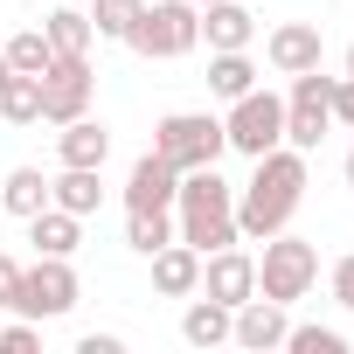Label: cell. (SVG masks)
<instances>
[{"mask_svg":"<svg viewBox=\"0 0 354 354\" xmlns=\"http://www.w3.org/2000/svg\"><path fill=\"white\" fill-rule=\"evenodd\" d=\"M15 285H21V264H15L8 250H0V313H8V306H15Z\"/></svg>","mask_w":354,"mask_h":354,"instance_id":"31","label":"cell"},{"mask_svg":"<svg viewBox=\"0 0 354 354\" xmlns=\"http://www.w3.org/2000/svg\"><path fill=\"white\" fill-rule=\"evenodd\" d=\"M42 35H49V49H56V56H91V42H97L91 8H77V0H63V8L42 21Z\"/></svg>","mask_w":354,"mask_h":354,"instance_id":"19","label":"cell"},{"mask_svg":"<svg viewBox=\"0 0 354 354\" xmlns=\"http://www.w3.org/2000/svg\"><path fill=\"white\" fill-rule=\"evenodd\" d=\"M56 160L63 167H104L111 160V132H104V118H70L63 132H56Z\"/></svg>","mask_w":354,"mask_h":354,"instance_id":"16","label":"cell"},{"mask_svg":"<svg viewBox=\"0 0 354 354\" xmlns=\"http://www.w3.org/2000/svg\"><path fill=\"white\" fill-rule=\"evenodd\" d=\"M139 8H146V0H91V28L104 42H125V28L139 21Z\"/></svg>","mask_w":354,"mask_h":354,"instance_id":"26","label":"cell"},{"mask_svg":"<svg viewBox=\"0 0 354 354\" xmlns=\"http://www.w3.org/2000/svg\"><path fill=\"white\" fill-rule=\"evenodd\" d=\"M195 292H209L216 306H230V313H236V306L257 292V257H250V250H236V243H230V250H209V257H202V285H195Z\"/></svg>","mask_w":354,"mask_h":354,"instance_id":"10","label":"cell"},{"mask_svg":"<svg viewBox=\"0 0 354 354\" xmlns=\"http://www.w3.org/2000/svg\"><path fill=\"white\" fill-rule=\"evenodd\" d=\"M0 84H8V56H0Z\"/></svg>","mask_w":354,"mask_h":354,"instance_id":"35","label":"cell"},{"mask_svg":"<svg viewBox=\"0 0 354 354\" xmlns=\"http://www.w3.org/2000/svg\"><path fill=\"white\" fill-rule=\"evenodd\" d=\"M223 139H230V153H243V160H257V153H271V146H285V97L278 91H243V97H230V118H223Z\"/></svg>","mask_w":354,"mask_h":354,"instance_id":"6","label":"cell"},{"mask_svg":"<svg viewBox=\"0 0 354 354\" xmlns=\"http://www.w3.org/2000/svg\"><path fill=\"white\" fill-rule=\"evenodd\" d=\"M264 63H271L278 77H299V70H319V63H326V42H319L313 21H278V28L264 35Z\"/></svg>","mask_w":354,"mask_h":354,"instance_id":"11","label":"cell"},{"mask_svg":"<svg viewBox=\"0 0 354 354\" xmlns=\"http://www.w3.org/2000/svg\"><path fill=\"white\" fill-rule=\"evenodd\" d=\"M285 347L292 354H347V340L333 326H285Z\"/></svg>","mask_w":354,"mask_h":354,"instance_id":"27","label":"cell"},{"mask_svg":"<svg viewBox=\"0 0 354 354\" xmlns=\"http://www.w3.org/2000/svg\"><path fill=\"white\" fill-rule=\"evenodd\" d=\"M125 49L146 56V63H181L202 49V8L195 0H153L139 8V21L125 28Z\"/></svg>","mask_w":354,"mask_h":354,"instance_id":"3","label":"cell"},{"mask_svg":"<svg viewBox=\"0 0 354 354\" xmlns=\"http://www.w3.org/2000/svg\"><path fill=\"white\" fill-rule=\"evenodd\" d=\"M181 340H188V347H223V340H230V306H216L209 292H202V299L188 292V313H181Z\"/></svg>","mask_w":354,"mask_h":354,"instance_id":"21","label":"cell"},{"mask_svg":"<svg viewBox=\"0 0 354 354\" xmlns=\"http://www.w3.org/2000/svg\"><path fill=\"white\" fill-rule=\"evenodd\" d=\"M285 306L278 299H264V292H250L236 313H230V340L236 347H250V354H264V347H285Z\"/></svg>","mask_w":354,"mask_h":354,"instance_id":"12","label":"cell"},{"mask_svg":"<svg viewBox=\"0 0 354 354\" xmlns=\"http://www.w3.org/2000/svg\"><path fill=\"white\" fill-rule=\"evenodd\" d=\"M347 77H354V42H347Z\"/></svg>","mask_w":354,"mask_h":354,"instance_id":"34","label":"cell"},{"mask_svg":"<svg viewBox=\"0 0 354 354\" xmlns=\"http://www.w3.org/2000/svg\"><path fill=\"white\" fill-rule=\"evenodd\" d=\"M77 354H125V340H118V333H84Z\"/></svg>","mask_w":354,"mask_h":354,"instance_id":"32","label":"cell"},{"mask_svg":"<svg viewBox=\"0 0 354 354\" xmlns=\"http://www.w3.org/2000/svg\"><path fill=\"white\" fill-rule=\"evenodd\" d=\"M0 118L8 125H42V77L8 70V84H0Z\"/></svg>","mask_w":354,"mask_h":354,"instance_id":"23","label":"cell"},{"mask_svg":"<svg viewBox=\"0 0 354 354\" xmlns=\"http://www.w3.org/2000/svg\"><path fill=\"white\" fill-rule=\"evenodd\" d=\"M326 132H333V77L319 63V70H299L292 91H285V146L313 153Z\"/></svg>","mask_w":354,"mask_h":354,"instance_id":"7","label":"cell"},{"mask_svg":"<svg viewBox=\"0 0 354 354\" xmlns=\"http://www.w3.org/2000/svg\"><path fill=\"white\" fill-rule=\"evenodd\" d=\"M333 299H340V306L354 313V250H347V257L333 264Z\"/></svg>","mask_w":354,"mask_h":354,"instance_id":"30","label":"cell"},{"mask_svg":"<svg viewBox=\"0 0 354 354\" xmlns=\"http://www.w3.org/2000/svg\"><path fill=\"white\" fill-rule=\"evenodd\" d=\"M28 243L42 250V257H77V243H84V216H70V209H42V216H28Z\"/></svg>","mask_w":354,"mask_h":354,"instance_id":"18","label":"cell"},{"mask_svg":"<svg viewBox=\"0 0 354 354\" xmlns=\"http://www.w3.org/2000/svg\"><path fill=\"white\" fill-rule=\"evenodd\" d=\"M0 216H8V195H0Z\"/></svg>","mask_w":354,"mask_h":354,"instance_id":"36","label":"cell"},{"mask_svg":"<svg viewBox=\"0 0 354 354\" xmlns=\"http://www.w3.org/2000/svg\"><path fill=\"white\" fill-rule=\"evenodd\" d=\"M333 125L354 132V77H333Z\"/></svg>","mask_w":354,"mask_h":354,"instance_id":"29","label":"cell"},{"mask_svg":"<svg viewBox=\"0 0 354 354\" xmlns=\"http://www.w3.org/2000/svg\"><path fill=\"white\" fill-rule=\"evenodd\" d=\"M125 243L139 257H153L160 243H174V209H125Z\"/></svg>","mask_w":354,"mask_h":354,"instance_id":"24","label":"cell"},{"mask_svg":"<svg viewBox=\"0 0 354 354\" xmlns=\"http://www.w3.org/2000/svg\"><path fill=\"white\" fill-rule=\"evenodd\" d=\"M209 91L230 104V97H243V91H257V63H250V49H209Z\"/></svg>","mask_w":354,"mask_h":354,"instance_id":"20","label":"cell"},{"mask_svg":"<svg viewBox=\"0 0 354 354\" xmlns=\"http://www.w3.org/2000/svg\"><path fill=\"white\" fill-rule=\"evenodd\" d=\"M174 236L195 243L202 257L243 243V230H236V188L223 181L216 167H188L181 174V195H174Z\"/></svg>","mask_w":354,"mask_h":354,"instance_id":"2","label":"cell"},{"mask_svg":"<svg viewBox=\"0 0 354 354\" xmlns=\"http://www.w3.org/2000/svg\"><path fill=\"white\" fill-rule=\"evenodd\" d=\"M146 264H153V292H160V299H188V292L202 285V250H195V243H181V236L160 243Z\"/></svg>","mask_w":354,"mask_h":354,"instance_id":"14","label":"cell"},{"mask_svg":"<svg viewBox=\"0 0 354 354\" xmlns=\"http://www.w3.org/2000/svg\"><path fill=\"white\" fill-rule=\"evenodd\" d=\"M91 97H97L91 56H49V70H42V118L49 125H70V118L91 111Z\"/></svg>","mask_w":354,"mask_h":354,"instance_id":"9","label":"cell"},{"mask_svg":"<svg viewBox=\"0 0 354 354\" xmlns=\"http://www.w3.org/2000/svg\"><path fill=\"white\" fill-rule=\"evenodd\" d=\"M0 195H8V216H42L49 209V174L42 167H15V174H0Z\"/></svg>","mask_w":354,"mask_h":354,"instance_id":"22","label":"cell"},{"mask_svg":"<svg viewBox=\"0 0 354 354\" xmlns=\"http://www.w3.org/2000/svg\"><path fill=\"white\" fill-rule=\"evenodd\" d=\"M195 8H209V0H195Z\"/></svg>","mask_w":354,"mask_h":354,"instance_id":"38","label":"cell"},{"mask_svg":"<svg viewBox=\"0 0 354 354\" xmlns=\"http://www.w3.org/2000/svg\"><path fill=\"white\" fill-rule=\"evenodd\" d=\"M347 188H354V153H347Z\"/></svg>","mask_w":354,"mask_h":354,"instance_id":"33","label":"cell"},{"mask_svg":"<svg viewBox=\"0 0 354 354\" xmlns=\"http://www.w3.org/2000/svg\"><path fill=\"white\" fill-rule=\"evenodd\" d=\"M202 42L209 49H250L257 42V15L243 0H209L202 8Z\"/></svg>","mask_w":354,"mask_h":354,"instance_id":"15","label":"cell"},{"mask_svg":"<svg viewBox=\"0 0 354 354\" xmlns=\"http://www.w3.org/2000/svg\"><path fill=\"white\" fill-rule=\"evenodd\" d=\"M42 347V319H8V326H0V354H35Z\"/></svg>","mask_w":354,"mask_h":354,"instance_id":"28","label":"cell"},{"mask_svg":"<svg viewBox=\"0 0 354 354\" xmlns=\"http://www.w3.org/2000/svg\"><path fill=\"white\" fill-rule=\"evenodd\" d=\"M174 195H181V167L160 153H139L125 174V209H174Z\"/></svg>","mask_w":354,"mask_h":354,"instance_id":"13","label":"cell"},{"mask_svg":"<svg viewBox=\"0 0 354 354\" xmlns=\"http://www.w3.org/2000/svg\"><path fill=\"white\" fill-rule=\"evenodd\" d=\"M299 202H306V153L299 146H271V153L250 160V181L236 188V230L250 243H264V236L292 230Z\"/></svg>","mask_w":354,"mask_h":354,"instance_id":"1","label":"cell"},{"mask_svg":"<svg viewBox=\"0 0 354 354\" xmlns=\"http://www.w3.org/2000/svg\"><path fill=\"white\" fill-rule=\"evenodd\" d=\"M153 153L188 174V167H216L230 153V139H223V118L216 111H167L153 125Z\"/></svg>","mask_w":354,"mask_h":354,"instance_id":"4","label":"cell"},{"mask_svg":"<svg viewBox=\"0 0 354 354\" xmlns=\"http://www.w3.org/2000/svg\"><path fill=\"white\" fill-rule=\"evenodd\" d=\"M49 202L70 216H97L104 209V167H63L49 174Z\"/></svg>","mask_w":354,"mask_h":354,"instance_id":"17","label":"cell"},{"mask_svg":"<svg viewBox=\"0 0 354 354\" xmlns=\"http://www.w3.org/2000/svg\"><path fill=\"white\" fill-rule=\"evenodd\" d=\"M77 299H84V285H77L70 257H35V264H21V285H15V306H8V313H28V319H63Z\"/></svg>","mask_w":354,"mask_h":354,"instance_id":"8","label":"cell"},{"mask_svg":"<svg viewBox=\"0 0 354 354\" xmlns=\"http://www.w3.org/2000/svg\"><path fill=\"white\" fill-rule=\"evenodd\" d=\"M313 278H319V250H313L306 236H292V230L264 236V257H257V292H264V299L292 306V299L313 292Z\"/></svg>","mask_w":354,"mask_h":354,"instance_id":"5","label":"cell"},{"mask_svg":"<svg viewBox=\"0 0 354 354\" xmlns=\"http://www.w3.org/2000/svg\"><path fill=\"white\" fill-rule=\"evenodd\" d=\"M77 8H91V0H77Z\"/></svg>","mask_w":354,"mask_h":354,"instance_id":"37","label":"cell"},{"mask_svg":"<svg viewBox=\"0 0 354 354\" xmlns=\"http://www.w3.org/2000/svg\"><path fill=\"white\" fill-rule=\"evenodd\" d=\"M0 56H8V70H21V77H42L56 49H49V35H42V28H21V35L0 49Z\"/></svg>","mask_w":354,"mask_h":354,"instance_id":"25","label":"cell"}]
</instances>
